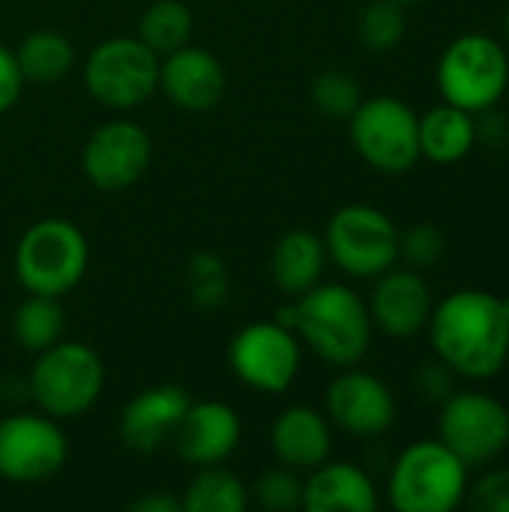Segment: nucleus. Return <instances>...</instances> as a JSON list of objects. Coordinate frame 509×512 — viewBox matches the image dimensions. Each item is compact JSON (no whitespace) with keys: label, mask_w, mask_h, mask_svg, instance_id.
<instances>
[{"label":"nucleus","mask_w":509,"mask_h":512,"mask_svg":"<svg viewBox=\"0 0 509 512\" xmlns=\"http://www.w3.org/2000/svg\"><path fill=\"white\" fill-rule=\"evenodd\" d=\"M426 330L435 357L453 369V375L486 381L495 378L509 360V318L504 300L489 291H453L438 306H432Z\"/></svg>","instance_id":"obj_1"},{"label":"nucleus","mask_w":509,"mask_h":512,"mask_svg":"<svg viewBox=\"0 0 509 512\" xmlns=\"http://www.w3.org/2000/svg\"><path fill=\"white\" fill-rule=\"evenodd\" d=\"M279 321L297 333L321 360L333 366H357L372 345V315L363 297L339 282H318L282 309Z\"/></svg>","instance_id":"obj_2"},{"label":"nucleus","mask_w":509,"mask_h":512,"mask_svg":"<svg viewBox=\"0 0 509 512\" xmlns=\"http://www.w3.org/2000/svg\"><path fill=\"white\" fill-rule=\"evenodd\" d=\"M471 468L444 441H417L396 459L387 483L393 510L450 512L465 504Z\"/></svg>","instance_id":"obj_3"},{"label":"nucleus","mask_w":509,"mask_h":512,"mask_svg":"<svg viewBox=\"0 0 509 512\" xmlns=\"http://www.w3.org/2000/svg\"><path fill=\"white\" fill-rule=\"evenodd\" d=\"M87 261V237L75 222L39 219L15 246V279L27 294L63 297L84 279Z\"/></svg>","instance_id":"obj_4"},{"label":"nucleus","mask_w":509,"mask_h":512,"mask_svg":"<svg viewBox=\"0 0 509 512\" xmlns=\"http://www.w3.org/2000/svg\"><path fill=\"white\" fill-rule=\"evenodd\" d=\"M105 387L102 357L84 342H54L36 354L30 369V396L42 414L72 420L87 414Z\"/></svg>","instance_id":"obj_5"},{"label":"nucleus","mask_w":509,"mask_h":512,"mask_svg":"<svg viewBox=\"0 0 509 512\" xmlns=\"http://www.w3.org/2000/svg\"><path fill=\"white\" fill-rule=\"evenodd\" d=\"M509 84V51L489 33H462L438 60V90L444 102L471 114L501 102Z\"/></svg>","instance_id":"obj_6"},{"label":"nucleus","mask_w":509,"mask_h":512,"mask_svg":"<svg viewBox=\"0 0 509 512\" xmlns=\"http://www.w3.org/2000/svg\"><path fill=\"white\" fill-rule=\"evenodd\" d=\"M324 249L351 279H378L399 261V228L378 207L345 204L327 222Z\"/></svg>","instance_id":"obj_7"},{"label":"nucleus","mask_w":509,"mask_h":512,"mask_svg":"<svg viewBox=\"0 0 509 512\" xmlns=\"http://www.w3.org/2000/svg\"><path fill=\"white\" fill-rule=\"evenodd\" d=\"M84 84L99 105L132 111L159 90V54L138 36L105 39L84 60Z\"/></svg>","instance_id":"obj_8"},{"label":"nucleus","mask_w":509,"mask_h":512,"mask_svg":"<svg viewBox=\"0 0 509 512\" xmlns=\"http://www.w3.org/2000/svg\"><path fill=\"white\" fill-rule=\"evenodd\" d=\"M351 120V144L366 165L384 174L411 171L420 156V117L396 96H372L357 105Z\"/></svg>","instance_id":"obj_9"},{"label":"nucleus","mask_w":509,"mask_h":512,"mask_svg":"<svg viewBox=\"0 0 509 512\" xmlns=\"http://www.w3.org/2000/svg\"><path fill=\"white\" fill-rule=\"evenodd\" d=\"M438 441H444L468 468L501 459L509 447V411L489 393L453 390L441 402Z\"/></svg>","instance_id":"obj_10"},{"label":"nucleus","mask_w":509,"mask_h":512,"mask_svg":"<svg viewBox=\"0 0 509 512\" xmlns=\"http://www.w3.org/2000/svg\"><path fill=\"white\" fill-rule=\"evenodd\" d=\"M234 375L261 393H285L300 372V339L282 321H255L231 339Z\"/></svg>","instance_id":"obj_11"},{"label":"nucleus","mask_w":509,"mask_h":512,"mask_svg":"<svg viewBox=\"0 0 509 512\" xmlns=\"http://www.w3.org/2000/svg\"><path fill=\"white\" fill-rule=\"evenodd\" d=\"M66 435L48 414H12L0 420V477L42 483L66 465Z\"/></svg>","instance_id":"obj_12"},{"label":"nucleus","mask_w":509,"mask_h":512,"mask_svg":"<svg viewBox=\"0 0 509 512\" xmlns=\"http://www.w3.org/2000/svg\"><path fill=\"white\" fill-rule=\"evenodd\" d=\"M153 159V141L147 129L132 120H108L84 144L81 168L84 177L105 192H120L135 186Z\"/></svg>","instance_id":"obj_13"},{"label":"nucleus","mask_w":509,"mask_h":512,"mask_svg":"<svg viewBox=\"0 0 509 512\" xmlns=\"http://www.w3.org/2000/svg\"><path fill=\"white\" fill-rule=\"evenodd\" d=\"M327 420L348 435L378 438L396 423V399L381 378L348 369L327 387Z\"/></svg>","instance_id":"obj_14"},{"label":"nucleus","mask_w":509,"mask_h":512,"mask_svg":"<svg viewBox=\"0 0 509 512\" xmlns=\"http://www.w3.org/2000/svg\"><path fill=\"white\" fill-rule=\"evenodd\" d=\"M228 78L219 57L198 45H183L159 57V90L180 111L204 114L213 111L225 96Z\"/></svg>","instance_id":"obj_15"},{"label":"nucleus","mask_w":509,"mask_h":512,"mask_svg":"<svg viewBox=\"0 0 509 512\" xmlns=\"http://www.w3.org/2000/svg\"><path fill=\"white\" fill-rule=\"evenodd\" d=\"M192 399L183 387L159 384L141 390L120 417V438L135 453H156L168 447L189 411Z\"/></svg>","instance_id":"obj_16"},{"label":"nucleus","mask_w":509,"mask_h":512,"mask_svg":"<svg viewBox=\"0 0 509 512\" xmlns=\"http://www.w3.org/2000/svg\"><path fill=\"white\" fill-rule=\"evenodd\" d=\"M366 306H369L372 324L381 333L393 339H408L426 330L429 315H432V291L420 273L390 267L387 273L378 276L372 300Z\"/></svg>","instance_id":"obj_17"},{"label":"nucleus","mask_w":509,"mask_h":512,"mask_svg":"<svg viewBox=\"0 0 509 512\" xmlns=\"http://www.w3.org/2000/svg\"><path fill=\"white\" fill-rule=\"evenodd\" d=\"M240 432L243 429L237 411L225 402L207 399L189 405L171 444L186 465L207 468V465H222L237 450Z\"/></svg>","instance_id":"obj_18"},{"label":"nucleus","mask_w":509,"mask_h":512,"mask_svg":"<svg viewBox=\"0 0 509 512\" xmlns=\"http://www.w3.org/2000/svg\"><path fill=\"white\" fill-rule=\"evenodd\" d=\"M306 512H375L378 492L372 477L351 462H321L303 483Z\"/></svg>","instance_id":"obj_19"},{"label":"nucleus","mask_w":509,"mask_h":512,"mask_svg":"<svg viewBox=\"0 0 509 512\" xmlns=\"http://www.w3.org/2000/svg\"><path fill=\"white\" fill-rule=\"evenodd\" d=\"M270 444L276 459L291 471H312L321 462H327L333 450V432L330 420L318 414L315 408L294 405L282 411L273 423Z\"/></svg>","instance_id":"obj_20"},{"label":"nucleus","mask_w":509,"mask_h":512,"mask_svg":"<svg viewBox=\"0 0 509 512\" xmlns=\"http://www.w3.org/2000/svg\"><path fill=\"white\" fill-rule=\"evenodd\" d=\"M324 267H327L324 237H318L306 228L285 231L270 252L273 282L288 297H300L309 288H315L324 276Z\"/></svg>","instance_id":"obj_21"},{"label":"nucleus","mask_w":509,"mask_h":512,"mask_svg":"<svg viewBox=\"0 0 509 512\" xmlns=\"http://www.w3.org/2000/svg\"><path fill=\"white\" fill-rule=\"evenodd\" d=\"M477 144V114L450 102L420 117V156L435 165L462 162Z\"/></svg>","instance_id":"obj_22"},{"label":"nucleus","mask_w":509,"mask_h":512,"mask_svg":"<svg viewBox=\"0 0 509 512\" xmlns=\"http://www.w3.org/2000/svg\"><path fill=\"white\" fill-rule=\"evenodd\" d=\"M24 84H60L75 66V45L60 30H33L15 51Z\"/></svg>","instance_id":"obj_23"},{"label":"nucleus","mask_w":509,"mask_h":512,"mask_svg":"<svg viewBox=\"0 0 509 512\" xmlns=\"http://www.w3.org/2000/svg\"><path fill=\"white\" fill-rule=\"evenodd\" d=\"M180 504L183 512H243L249 507V489L228 468L207 465L189 480Z\"/></svg>","instance_id":"obj_24"},{"label":"nucleus","mask_w":509,"mask_h":512,"mask_svg":"<svg viewBox=\"0 0 509 512\" xmlns=\"http://www.w3.org/2000/svg\"><path fill=\"white\" fill-rule=\"evenodd\" d=\"M192 12L180 0H153L138 18V39L159 57L183 48L192 36Z\"/></svg>","instance_id":"obj_25"},{"label":"nucleus","mask_w":509,"mask_h":512,"mask_svg":"<svg viewBox=\"0 0 509 512\" xmlns=\"http://www.w3.org/2000/svg\"><path fill=\"white\" fill-rule=\"evenodd\" d=\"M63 327H66V315L57 303V297H42V294H30L12 318V333L15 342L24 351H45L54 342L63 339Z\"/></svg>","instance_id":"obj_26"},{"label":"nucleus","mask_w":509,"mask_h":512,"mask_svg":"<svg viewBox=\"0 0 509 512\" xmlns=\"http://www.w3.org/2000/svg\"><path fill=\"white\" fill-rule=\"evenodd\" d=\"M405 9L396 0H375L360 15V39L369 51H390L405 36Z\"/></svg>","instance_id":"obj_27"},{"label":"nucleus","mask_w":509,"mask_h":512,"mask_svg":"<svg viewBox=\"0 0 509 512\" xmlns=\"http://www.w3.org/2000/svg\"><path fill=\"white\" fill-rule=\"evenodd\" d=\"M312 102L327 117H351L363 102V90L357 78L345 69H327L312 81Z\"/></svg>","instance_id":"obj_28"},{"label":"nucleus","mask_w":509,"mask_h":512,"mask_svg":"<svg viewBox=\"0 0 509 512\" xmlns=\"http://www.w3.org/2000/svg\"><path fill=\"white\" fill-rule=\"evenodd\" d=\"M186 279H189V294H192L195 306L216 309V306L225 303V297H228V270L213 252H198L189 261Z\"/></svg>","instance_id":"obj_29"},{"label":"nucleus","mask_w":509,"mask_h":512,"mask_svg":"<svg viewBox=\"0 0 509 512\" xmlns=\"http://www.w3.org/2000/svg\"><path fill=\"white\" fill-rule=\"evenodd\" d=\"M252 498L261 510L291 512L303 510V480L291 468H273L258 477L252 486Z\"/></svg>","instance_id":"obj_30"},{"label":"nucleus","mask_w":509,"mask_h":512,"mask_svg":"<svg viewBox=\"0 0 509 512\" xmlns=\"http://www.w3.org/2000/svg\"><path fill=\"white\" fill-rule=\"evenodd\" d=\"M447 255V237L435 225H414L411 231L399 234V258L411 267H435Z\"/></svg>","instance_id":"obj_31"},{"label":"nucleus","mask_w":509,"mask_h":512,"mask_svg":"<svg viewBox=\"0 0 509 512\" xmlns=\"http://www.w3.org/2000/svg\"><path fill=\"white\" fill-rule=\"evenodd\" d=\"M465 504L480 512H509V468L489 471L468 486Z\"/></svg>","instance_id":"obj_32"},{"label":"nucleus","mask_w":509,"mask_h":512,"mask_svg":"<svg viewBox=\"0 0 509 512\" xmlns=\"http://www.w3.org/2000/svg\"><path fill=\"white\" fill-rule=\"evenodd\" d=\"M24 90V75L18 69L15 51H9L6 45H0V114H6Z\"/></svg>","instance_id":"obj_33"},{"label":"nucleus","mask_w":509,"mask_h":512,"mask_svg":"<svg viewBox=\"0 0 509 512\" xmlns=\"http://www.w3.org/2000/svg\"><path fill=\"white\" fill-rule=\"evenodd\" d=\"M417 387H420V396L426 393V399L444 402L453 393V369H447L441 360L438 363H429V366H420Z\"/></svg>","instance_id":"obj_34"},{"label":"nucleus","mask_w":509,"mask_h":512,"mask_svg":"<svg viewBox=\"0 0 509 512\" xmlns=\"http://www.w3.org/2000/svg\"><path fill=\"white\" fill-rule=\"evenodd\" d=\"M135 512H183L180 498H171L165 492H153V495H144L141 501L132 504Z\"/></svg>","instance_id":"obj_35"},{"label":"nucleus","mask_w":509,"mask_h":512,"mask_svg":"<svg viewBox=\"0 0 509 512\" xmlns=\"http://www.w3.org/2000/svg\"><path fill=\"white\" fill-rule=\"evenodd\" d=\"M504 39H507V51H509V0H507V15H504Z\"/></svg>","instance_id":"obj_36"},{"label":"nucleus","mask_w":509,"mask_h":512,"mask_svg":"<svg viewBox=\"0 0 509 512\" xmlns=\"http://www.w3.org/2000/svg\"><path fill=\"white\" fill-rule=\"evenodd\" d=\"M504 300V312H507V318H509V297H501Z\"/></svg>","instance_id":"obj_37"},{"label":"nucleus","mask_w":509,"mask_h":512,"mask_svg":"<svg viewBox=\"0 0 509 512\" xmlns=\"http://www.w3.org/2000/svg\"><path fill=\"white\" fill-rule=\"evenodd\" d=\"M396 3H402V6H405V3H417V0H396Z\"/></svg>","instance_id":"obj_38"}]
</instances>
